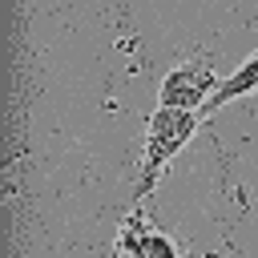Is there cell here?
Returning <instances> with one entry per match:
<instances>
[{"instance_id":"cell-1","label":"cell","mask_w":258,"mask_h":258,"mask_svg":"<svg viewBox=\"0 0 258 258\" xmlns=\"http://www.w3.org/2000/svg\"><path fill=\"white\" fill-rule=\"evenodd\" d=\"M206 121L202 109H181V105H161L149 113V129H145V157H141V177L133 189V210L153 194L157 177L165 173V165L177 157V149L198 133V125Z\"/></svg>"},{"instance_id":"cell-2","label":"cell","mask_w":258,"mask_h":258,"mask_svg":"<svg viewBox=\"0 0 258 258\" xmlns=\"http://www.w3.org/2000/svg\"><path fill=\"white\" fill-rule=\"evenodd\" d=\"M214 89H218V73L210 64L181 60V64H173L165 73L157 101L161 105H181V109H206V101L214 97Z\"/></svg>"},{"instance_id":"cell-3","label":"cell","mask_w":258,"mask_h":258,"mask_svg":"<svg viewBox=\"0 0 258 258\" xmlns=\"http://www.w3.org/2000/svg\"><path fill=\"white\" fill-rule=\"evenodd\" d=\"M258 89V52H250L230 77H222L218 81V89H214V97L206 101V117L214 113V109H222V105H230V101H238V97H246V93H254Z\"/></svg>"},{"instance_id":"cell-4","label":"cell","mask_w":258,"mask_h":258,"mask_svg":"<svg viewBox=\"0 0 258 258\" xmlns=\"http://www.w3.org/2000/svg\"><path fill=\"white\" fill-rule=\"evenodd\" d=\"M117 246L133 250V254H177L173 238H165L161 230H137V218H125V234H121Z\"/></svg>"}]
</instances>
